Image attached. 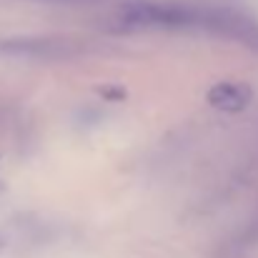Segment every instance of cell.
I'll return each instance as SVG.
<instances>
[{"mask_svg": "<svg viewBox=\"0 0 258 258\" xmlns=\"http://www.w3.org/2000/svg\"><path fill=\"white\" fill-rule=\"evenodd\" d=\"M123 23L131 28L153 30H196L216 38L233 40L258 53V20L216 5H190V3H136L123 13Z\"/></svg>", "mask_w": 258, "mask_h": 258, "instance_id": "1", "label": "cell"}, {"mask_svg": "<svg viewBox=\"0 0 258 258\" xmlns=\"http://www.w3.org/2000/svg\"><path fill=\"white\" fill-rule=\"evenodd\" d=\"M8 53L13 55H23V58H43V60H53V58H68L73 55V43L71 40H50V38H40V40H10L5 45Z\"/></svg>", "mask_w": 258, "mask_h": 258, "instance_id": "2", "label": "cell"}, {"mask_svg": "<svg viewBox=\"0 0 258 258\" xmlns=\"http://www.w3.org/2000/svg\"><path fill=\"white\" fill-rule=\"evenodd\" d=\"M251 100V88L241 83H221L211 90V103L223 110H241Z\"/></svg>", "mask_w": 258, "mask_h": 258, "instance_id": "3", "label": "cell"}, {"mask_svg": "<svg viewBox=\"0 0 258 258\" xmlns=\"http://www.w3.org/2000/svg\"><path fill=\"white\" fill-rule=\"evenodd\" d=\"M45 3H60V5H98L103 0H45Z\"/></svg>", "mask_w": 258, "mask_h": 258, "instance_id": "4", "label": "cell"}]
</instances>
